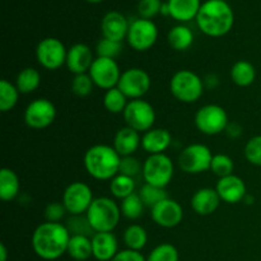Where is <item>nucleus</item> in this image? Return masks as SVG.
<instances>
[{"label":"nucleus","mask_w":261,"mask_h":261,"mask_svg":"<svg viewBox=\"0 0 261 261\" xmlns=\"http://www.w3.org/2000/svg\"><path fill=\"white\" fill-rule=\"evenodd\" d=\"M70 232L65 224L45 222L36 227L31 239V245L38 257L53 261L63 256L68 251Z\"/></svg>","instance_id":"f257e3e1"},{"label":"nucleus","mask_w":261,"mask_h":261,"mask_svg":"<svg viewBox=\"0 0 261 261\" xmlns=\"http://www.w3.org/2000/svg\"><path fill=\"white\" fill-rule=\"evenodd\" d=\"M196 24L209 37H223L233 27L234 14L224 0H206L196 15Z\"/></svg>","instance_id":"f03ea898"},{"label":"nucleus","mask_w":261,"mask_h":261,"mask_svg":"<svg viewBox=\"0 0 261 261\" xmlns=\"http://www.w3.org/2000/svg\"><path fill=\"white\" fill-rule=\"evenodd\" d=\"M83 162L87 173L92 178L111 181L119 175L121 157L112 145L96 144L87 149Z\"/></svg>","instance_id":"7ed1b4c3"},{"label":"nucleus","mask_w":261,"mask_h":261,"mask_svg":"<svg viewBox=\"0 0 261 261\" xmlns=\"http://www.w3.org/2000/svg\"><path fill=\"white\" fill-rule=\"evenodd\" d=\"M86 216L94 233H97V232H114V229L119 226L122 214L121 208L114 199L99 196L94 198Z\"/></svg>","instance_id":"20e7f679"},{"label":"nucleus","mask_w":261,"mask_h":261,"mask_svg":"<svg viewBox=\"0 0 261 261\" xmlns=\"http://www.w3.org/2000/svg\"><path fill=\"white\" fill-rule=\"evenodd\" d=\"M204 81L189 69L176 71L170 81L171 94L182 103H194L203 96Z\"/></svg>","instance_id":"39448f33"},{"label":"nucleus","mask_w":261,"mask_h":261,"mask_svg":"<svg viewBox=\"0 0 261 261\" xmlns=\"http://www.w3.org/2000/svg\"><path fill=\"white\" fill-rule=\"evenodd\" d=\"M145 184L166 189L175 175V166L167 154H150L143 163L142 171Z\"/></svg>","instance_id":"423d86ee"},{"label":"nucleus","mask_w":261,"mask_h":261,"mask_svg":"<svg viewBox=\"0 0 261 261\" xmlns=\"http://www.w3.org/2000/svg\"><path fill=\"white\" fill-rule=\"evenodd\" d=\"M194 122L199 132L203 133L204 135H209V137L226 132L229 124L226 110L219 105L214 103L201 106L196 111Z\"/></svg>","instance_id":"0eeeda50"},{"label":"nucleus","mask_w":261,"mask_h":261,"mask_svg":"<svg viewBox=\"0 0 261 261\" xmlns=\"http://www.w3.org/2000/svg\"><path fill=\"white\" fill-rule=\"evenodd\" d=\"M213 153L205 144L194 143L188 145L178 154V166L189 175H198L211 170Z\"/></svg>","instance_id":"6e6552de"},{"label":"nucleus","mask_w":261,"mask_h":261,"mask_svg":"<svg viewBox=\"0 0 261 261\" xmlns=\"http://www.w3.org/2000/svg\"><path fill=\"white\" fill-rule=\"evenodd\" d=\"M122 116H124L126 126L143 134L153 129V125L155 122L154 107L143 98L129 101L126 109L122 112Z\"/></svg>","instance_id":"1a4fd4ad"},{"label":"nucleus","mask_w":261,"mask_h":261,"mask_svg":"<svg viewBox=\"0 0 261 261\" xmlns=\"http://www.w3.org/2000/svg\"><path fill=\"white\" fill-rule=\"evenodd\" d=\"M65 45L59 38L46 37L38 42L36 47V60L47 70H58L66 64Z\"/></svg>","instance_id":"9d476101"},{"label":"nucleus","mask_w":261,"mask_h":261,"mask_svg":"<svg viewBox=\"0 0 261 261\" xmlns=\"http://www.w3.org/2000/svg\"><path fill=\"white\" fill-rule=\"evenodd\" d=\"M158 38V28L150 19L139 18L130 23L126 40L130 47L135 51H148L155 45Z\"/></svg>","instance_id":"9b49d317"},{"label":"nucleus","mask_w":261,"mask_h":261,"mask_svg":"<svg viewBox=\"0 0 261 261\" xmlns=\"http://www.w3.org/2000/svg\"><path fill=\"white\" fill-rule=\"evenodd\" d=\"M93 200V191L89 185L75 181L66 186L61 203L70 216H82L87 213Z\"/></svg>","instance_id":"f8f14e48"},{"label":"nucleus","mask_w":261,"mask_h":261,"mask_svg":"<svg viewBox=\"0 0 261 261\" xmlns=\"http://www.w3.org/2000/svg\"><path fill=\"white\" fill-rule=\"evenodd\" d=\"M150 86L152 81L144 69L129 68L122 71L117 88L132 101L143 98L150 89Z\"/></svg>","instance_id":"ddd939ff"},{"label":"nucleus","mask_w":261,"mask_h":261,"mask_svg":"<svg viewBox=\"0 0 261 261\" xmlns=\"http://www.w3.org/2000/svg\"><path fill=\"white\" fill-rule=\"evenodd\" d=\"M88 74L93 81L94 86L103 89V91H109V89L117 87L122 71L120 70L119 64L116 63L115 59L97 56L92 64L91 69H89Z\"/></svg>","instance_id":"4468645a"},{"label":"nucleus","mask_w":261,"mask_h":261,"mask_svg":"<svg viewBox=\"0 0 261 261\" xmlns=\"http://www.w3.org/2000/svg\"><path fill=\"white\" fill-rule=\"evenodd\" d=\"M56 117L55 105L47 98H36L24 110V122L35 130L46 129Z\"/></svg>","instance_id":"2eb2a0df"},{"label":"nucleus","mask_w":261,"mask_h":261,"mask_svg":"<svg viewBox=\"0 0 261 261\" xmlns=\"http://www.w3.org/2000/svg\"><path fill=\"white\" fill-rule=\"evenodd\" d=\"M150 217L162 228H175L182 222L184 209L178 201L166 198L150 208Z\"/></svg>","instance_id":"dca6fc26"},{"label":"nucleus","mask_w":261,"mask_h":261,"mask_svg":"<svg viewBox=\"0 0 261 261\" xmlns=\"http://www.w3.org/2000/svg\"><path fill=\"white\" fill-rule=\"evenodd\" d=\"M216 190L222 201L227 204H237L244 201L247 195V188L241 177L233 175L219 178Z\"/></svg>","instance_id":"f3484780"},{"label":"nucleus","mask_w":261,"mask_h":261,"mask_svg":"<svg viewBox=\"0 0 261 261\" xmlns=\"http://www.w3.org/2000/svg\"><path fill=\"white\" fill-rule=\"evenodd\" d=\"M93 51L86 43H75L68 48L65 66L74 75L88 73L94 61Z\"/></svg>","instance_id":"a211bd4d"},{"label":"nucleus","mask_w":261,"mask_h":261,"mask_svg":"<svg viewBox=\"0 0 261 261\" xmlns=\"http://www.w3.org/2000/svg\"><path fill=\"white\" fill-rule=\"evenodd\" d=\"M130 23L127 22L126 17L122 13L112 10L105 14L101 22V31L105 38L122 42L126 38L127 31H129Z\"/></svg>","instance_id":"6ab92c4d"},{"label":"nucleus","mask_w":261,"mask_h":261,"mask_svg":"<svg viewBox=\"0 0 261 261\" xmlns=\"http://www.w3.org/2000/svg\"><path fill=\"white\" fill-rule=\"evenodd\" d=\"M93 257L98 261H111L119 252V242L112 232H97L92 234Z\"/></svg>","instance_id":"aec40b11"},{"label":"nucleus","mask_w":261,"mask_h":261,"mask_svg":"<svg viewBox=\"0 0 261 261\" xmlns=\"http://www.w3.org/2000/svg\"><path fill=\"white\" fill-rule=\"evenodd\" d=\"M221 198L216 189L213 188H201L194 193L191 196V209L195 212L198 216H211L221 204Z\"/></svg>","instance_id":"412c9836"},{"label":"nucleus","mask_w":261,"mask_h":261,"mask_svg":"<svg viewBox=\"0 0 261 261\" xmlns=\"http://www.w3.org/2000/svg\"><path fill=\"white\" fill-rule=\"evenodd\" d=\"M172 144V135L167 129L153 127L143 134L142 148L148 154H162Z\"/></svg>","instance_id":"4be33fe9"},{"label":"nucleus","mask_w":261,"mask_h":261,"mask_svg":"<svg viewBox=\"0 0 261 261\" xmlns=\"http://www.w3.org/2000/svg\"><path fill=\"white\" fill-rule=\"evenodd\" d=\"M112 147L115 148L120 157H129L134 155L138 148L142 147V137L140 133L132 129L129 126H124L119 129L115 134Z\"/></svg>","instance_id":"5701e85b"},{"label":"nucleus","mask_w":261,"mask_h":261,"mask_svg":"<svg viewBox=\"0 0 261 261\" xmlns=\"http://www.w3.org/2000/svg\"><path fill=\"white\" fill-rule=\"evenodd\" d=\"M170 17L177 22H190L200 10V0H168Z\"/></svg>","instance_id":"b1692460"},{"label":"nucleus","mask_w":261,"mask_h":261,"mask_svg":"<svg viewBox=\"0 0 261 261\" xmlns=\"http://www.w3.org/2000/svg\"><path fill=\"white\" fill-rule=\"evenodd\" d=\"M229 75L233 84L241 88H246L251 86L256 79V69L250 61L239 60L232 65Z\"/></svg>","instance_id":"393cba45"},{"label":"nucleus","mask_w":261,"mask_h":261,"mask_svg":"<svg viewBox=\"0 0 261 261\" xmlns=\"http://www.w3.org/2000/svg\"><path fill=\"white\" fill-rule=\"evenodd\" d=\"M20 190L19 177L10 168L4 167L0 171V198L3 201H12Z\"/></svg>","instance_id":"a878e982"},{"label":"nucleus","mask_w":261,"mask_h":261,"mask_svg":"<svg viewBox=\"0 0 261 261\" xmlns=\"http://www.w3.org/2000/svg\"><path fill=\"white\" fill-rule=\"evenodd\" d=\"M69 256L76 261H86L93 256V249H92V237L79 236L74 234L70 237L68 245Z\"/></svg>","instance_id":"bb28decb"},{"label":"nucleus","mask_w":261,"mask_h":261,"mask_svg":"<svg viewBox=\"0 0 261 261\" xmlns=\"http://www.w3.org/2000/svg\"><path fill=\"white\" fill-rule=\"evenodd\" d=\"M167 41L175 51H186L194 43V33L188 25H175L168 32Z\"/></svg>","instance_id":"cd10ccee"},{"label":"nucleus","mask_w":261,"mask_h":261,"mask_svg":"<svg viewBox=\"0 0 261 261\" xmlns=\"http://www.w3.org/2000/svg\"><path fill=\"white\" fill-rule=\"evenodd\" d=\"M14 84L17 86L20 94L33 93V92L37 91L38 87L41 86L40 71L35 68H31V66L22 69V70L17 74Z\"/></svg>","instance_id":"c85d7f7f"},{"label":"nucleus","mask_w":261,"mask_h":261,"mask_svg":"<svg viewBox=\"0 0 261 261\" xmlns=\"http://www.w3.org/2000/svg\"><path fill=\"white\" fill-rule=\"evenodd\" d=\"M122 240L126 249L140 251L145 247L148 242V233L145 228L140 224H130L122 234Z\"/></svg>","instance_id":"c756f323"},{"label":"nucleus","mask_w":261,"mask_h":261,"mask_svg":"<svg viewBox=\"0 0 261 261\" xmlns=\"http://www.w3.org/2000/svg\"><path fill=\"white\" fill-rule=\"evenodd\" d=\"M19 91L17 86L8 79L0 81V111L8 112L14 109L19 99Z\"/></svg>","instance_id":"7c9ffc66"},{"label":"nucleus","mask_w":261,"mask_h":261,"mask_svg":"<svg viewBox=\"0 0 261 261\" xmlns=\"http://www.w3.org/2000/svg\"><path fill=\"white\" fill-rule=\"evenodd\" d=\"M110 193L114 198L124 200L125 198L135 193L134 178L119 173L110 181Z\"/></svg>","instance_id":"2f4dec72"},{"label":"nucleus","mask_w":261,"mask_h":261,"mask_svg":"<svg viewBox=\"0 0 261 261\" xmlns=\"http://www.w3.org/2000/svg\"><path fill=\"white\" fill-rule=\"evenodd\" d=\"M127 99L129 98L117 87H115V88L105 92L103 106L110 114L119 115L122 114L125 111V109H126L127 103H129Z\"/></svg>","instance_id":"473e14b6"},{"label":"nucleus","mask_w":261,"mask_h":261,"mask_svg":"<svg viewBox=\"0 0 261 261\" xmlns=\"http://www.w3.org/2000/svg\"><path fill=\"white\" fill-rule=\"evenodd\" d=\"M144 206V203H143L142 198H140L138 193H134L133 195L125 198L124 200H121V204H120L121 214L126 219H130V221L139 219L143 216Z\"/></svg>","instance_id":"72a5a7b5"},{"label":"nucleus","mask_w":261,"mask_h":261,"mask_svg":"<svg viewBox=\"0 0 261 261\" xmlns=\"http://www.w3.org/2000/svg\"><path fill=\"white\" fill-rule=\"evenodd\" d=\"M138 194H139V196L142 198L144 205L149 206V208H153L155 204L162 201L163 199L168 198L167 193H166V189L149 185V184H144V185L139 189V193Z\"/></svg>","instance_id":"f704fd0d"},{"label":"nucleus","mask_w":261,"mask_h":261,"mask_svg":"<svg viewBox=\"0 0 261 261\" xmlns=\"http://www.w3.org/2000/svg\"><path fill=\"white\" fill-rule=\"evenodd\" d=\"M211 171L219 178L226 177V176L233 175L234 171V162L229 155L218 153L213 155L211 165Z\"/></svg>","instance_id":"c9c22d12"},{"label":"nucleus","mask_w":261,"mask_h":261,"mask_svg":"<svg viewBox=\"0 0 261 261\" xmlns=\"http://www.w3.org/2000/svg\"><path fill=\"white\" fill-rule=\"evenodd\" d=\"M178 251L172 244H160L148 255L147 261H178Z\"/></svg>","instance_id":"e433bc0d"},{"label":"nucleus","mask_w":261,"mask_h":261,"mask_svg":"<svg viewBox=\"0 0 261 261\" xmlns=\"http://www.w3.org/2000/svg\"><path fill=\"white\" fill-rule=\"evenodd\" d=\"M65 226L66 228L69 229L71 236H74V234H79V236L91 237V234L94 233V231L92 229L86 214H82V216H70V218L68 219Z\"/></svg>","instance_id":"4c0bfd02"},{"label":"nucleus","mask_w":261,"mask_h":261,"mask_svg":"<svg viewBox=\"0 0 261 261\" xmlns=\"http://www.w3.org/2000/svg\"><path fill=\"white\" fill-rule=\"evenodd\" d=\"M244 154L250 165L261 167V135H255L247 140Z\"/></svg>","instance_id":"58836bf2"},{"label":"nucleus","mask_w":261,"mask_h":261,"mask_svg":"<svg viewBox=\"0 0 261 261\" xmlns=\"http://www.w3.org/2000/svg\"><path fill=\"white\" fill-rule=\"evenodd\" d=\"M94 83L88 73L74 75L71 81V92L78 97H87L93 92Z\"/></svg>","instance_id":"ea45409f"},{"label":"nucleus","mask_w":261,"mask_h":261,"mask_svg":"<svg viewBox=\"0 0 261 261\" xmlns=\"http://www.w3.org/2000/svg\"><path fill=\"white\" fill-rule=\"evenodd\" d=\"M122 50L121 42H116V41L109 40V38H101L97 42L96 46V54L99 58H107V59H116L120 55Z\"/></svg>","instance_id":"a19ab883"},{"label":"nucleus","mask_w":261,"mask_h":261,"mask_svg":"<svg viewBox=\"0 0 261 261\" xmlns=\"http://www.w3.org/2000/svg\"><path fill=\"white\" fill-rule=\"evenodd\" d=\"M143 165L139 162L137 157L134 155H129V157H121V162H120L119 173L120 175L129 176V177L134 178L139 173H142Z\"/></svg>","instance_id":"79ce46f5"},{"label":"nucleus","mask_w":261,"mask_h":261,"mask_svg":"<svg viewBox=\"0 0 261 261\" xmlns=\"http://www.w3.org/2000/svg\"><path fill=\"white\" fill-rule=\"evenodd\" d=\"M161 9H162L161 0H140L138 4V13L140 18H144V19L152 20V18L160 14Z\"/></svg>","instance_id":"37998d69"},{"label":"nucleus","mask_w":261,"mask_h":261,"mask_svg":"<svg viewBox=\"0 0 261 261\" xmlns=\"http://www.w3.org/2000/svg\"><path fill=\"white\" fill-rule=\"evenodd\" d=\"M68 213L63 203L53 201L48 203L45 208V219L46 222H54V223H60L61 219Z\"/></svg>","instance_id":"c03bdc74"},{"label":"nucleus","mask_w":261,"mask_h":261,"mask_svg":"<svg viewBox=\"0 0 261 261\" xmlns=\"http://www.w3.org/2000/svg\"><path fill=\"white\" fill-rule=\"evenodd\" d=\"M111 261H147L140 251H134V250L125 249L117 252L116 256Z\"/></svg>","instance_id":"a18cd8bd"},{"label":"nucleus","mask_w":261,"mask_h":261,"mask_svg":"<svg viewBox=\"0 0 261 261\" xmlns=\"http://www.w3.org/2000/svg\"><path fill=\"white\" fill-rule=\"evenodd\" d=\"M242 132H244V130H242L241 125L237 124V122H229L224 133H226V134L228 135V138H231V139H239L242 135Z\"/></svg>","instance_id":"49530a36"},{"label":"nucleus","mask_w":261,"mask_h":261,"mask_svg":"<svg viewBox=\"0 0 261 261\" xmlns=\"http://www.w3.org/2000/svg\"><path fill=\"white\" fill-rule=\"evenodd\" d=\"M203 81H204V86H205V88L208 89L217 88V87L219 86V78L216 75V74H208V75H205V78H204Z\"/></svg>","instance_id":"de8ad7c7"},{"label":"nucleus","mask_w":261,"mask_h":261,"mask_svg":"<svg viewBox=\"0 0 261 261\" xmlns=\"http://www.w3.org/2000/svg\"><path fill=\"white\" fill-rule=\"evenodd\" d=\"M8 260V250L4 244H0V261Z\"/></svg>","instance_id":"09e8293b"},{"label":"nucleus","mask_w":261,"mask_h":261,"mask_svg":"<svg viewBox=\"0 0 261 261\" xmlns=\"http://www.w3.org/2000/svg\"><path fill=\"white\" fill-rule=\"evenodd\" d=\"M161 13L163 15H170V8H168L167 3H163L162 4V9H161Z\"/></svg>","instance_id":"8fccbe9b"},{"label":"nucleus","mask_w":261,"mask_h":261,"mask_svg":"<svg viewBox=\"0 0 261 261\" xmlns=\"http://www.w3.org/2000/svg\"><path fill=\"white\" fill-rule=\"evenodd\" d=\"M244 201H245V203H246V204H252V203H254V198H252V196H250L249 194H247L246 198L244 199Z\"/></svg>","instance_id":"3c124183"},{"label":"nucleus","mask_w":261,"mask_h":261,"mask_svg":"<svg viewBox=\"0 0 261 261\" xmlns=\"http://www.w3.org/2000/svg\"><path fill=\"white\" fill-rule=\"evenodd\" d=\"M87 2H89V3H101V2H103V0H87Z\"/></svg>","instance_id":"603ef678"},{"label":"nucleus","mask_w":261,"mask_h":261,"mask_svg":"<svg viewBox=\"0 0 261 261\" xmlns=\"http://www.w3.org/2000/svg\"><path fill=\"white\" fill-rule=\"evenodd\" d=\"M260 98H261V96H260Z\"/></svg>","instance_id":"864d4df0"}]
</instances>
